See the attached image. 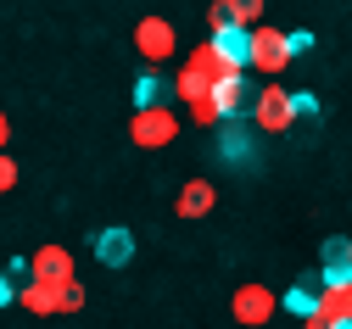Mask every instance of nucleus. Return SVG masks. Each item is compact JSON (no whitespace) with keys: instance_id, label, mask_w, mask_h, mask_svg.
I'll use <instances>...</instances> for the list:
<instances>
[{"instance_id":"f03ea898","label":"nucleus","mask_w":352,"mask_h":329,"mask_svg":"<svg viewBox=\"0 0 352 329\" xmlns=\"http://www.w3.org/2000/svg\"><path fill=\"white\" fill-rule=\"evenodd\" d=\"M246 117L257 123V134H285L291 123H296V106H291V89L285 84H263L257 95H252V106H246Z\"/></svg>"},{"instance_id":"6e6552de","label":"nucleus","mask_w":352,"mask_h":329,"mask_svg":"<svg viewBox=\"0 0 352 329\" xmlns=\"http://www.w3.org/2000/svg\"><path fill=\"white\" fill-rule=\"evenodd\" d=\"M28 279H45V285H67V279H73V257H67V246H39V251L28 257Z\"/></svg>"},{"instance_id":"f8f14e48","label":"nucleus","mask_w":352,"mask_h":329,"mask_svg":"<svg viewBox=\"0 0 352 329\" xmlns=\"http://www.w3.org/2000/svg\"><path fill=\"white\" fill-rule=\"evenodd\" d=\"M207 39L218 45V56H224V62L246 67V45H252V28H241V23H224V28H212Z\"/></svg>"},{"instance_id":"6ab92c4d","label":"nucleus","mask_w":352,"mask_h":329,"mask_svg":"<svg viewBox=\"0 0 352 329\" xmlns=\"http://www.w3.org/2000/svg\"><path fill=\"white\" fill-rule=\"evenodd\" d=\"M78 307H84V285H78V279L56 285V313H78Z\"/></svg>"},{"instance_id":"412c9836","label":"nucleus","mask_w":352,"mask_h":329,"mask_svg":"<svg viewBox=\"0 0 352 329\" xmlns=\"http://www.w3.org/2000/svg\"><path fill=\"white\" fill-rule=\"evenodd\" d=\"M6 190H17V162L0 151V196H6Z\"/></svg>"},{"instance_id":"aec40b11","label":"nucleus","mask_w":352,"mask_h":329,"mask_svg":"<svg viewBox=\"0 0 352 329\" xmlns=\"http://www.w3.org/2000/svg\"><path fill=\"white\" fill-rule=\"evenodd\" d=\"M319 262H352V240H346V234H330L324 251H319Z\"/></svg>"},{"instance_id":"9b49d317","label":"nucleus","mask_w":352,"mask_h":329,"mask_svg":"<svg viewBox=\"0 0 352 329\" xmlns=\"http://www.w3.org/2000/svg\"><path fill=\"white\" fill-rule=\"evenodd\" d=\"M96 257L107 268H123L129 257H135V234H129V229H101L96 234Z\"/></svg>"},{"instance_id":"20e7f679","label":"nucleus","mask_w":352,"mask_h":329,"mask_svg":"<svg viewBox=\"0 0 352 329\" xmlns=\"http://www.w3.org/2000/svg\"><path fill=\"white\" fill-rule=\"evenodd\" d=\"M135 51H140V62H151V67H162L173 51H179V28H173L162 12H151V17H140L135 23Z\"/></svg>"},{"instance_id":"a878e982","label":"nucleus","mask_w":352,"mask_h":329,"mask_svg":"<svg viewBox=\"0 0 352 329\" xmlns=\"http://www.w3.org/2000/svg\"><path fill=\"white\" fill-rule=\"evenodd\" d=\"M6 139H12V117L0 112V151H6Z\"/></svg>"},{"instance_id":"0eeeda50","label":"nucleus","mask_w":352,"mask_h":329,"mask_svg":"<svg viewBox=\"0 0 352 329\" xmlns=\"http://www.w3.org/2000/svg\"><path fill=\"white\" fill-rule=\"evenodd\" d=\"M212 207H218V184L212 179H185L179 196H173V212L179 218H207Z\"/></svg>"},{"instance_id":"f257e3e1","label":"nucleus","mask_w":352,"mask_h":329,"mask_svg":"<svg viewBox=\"0 0 352 329\" xmlns=\"http://www.w3.org/2000/svg\"><path fill=\"white\" fill-rule=\"evenodd\" d=\"M129 139H135L140 151H162V146H173V139H179V112H173L168 101H157V106H135Z\"/></svg>"},{"instance_id":"f3484780","label":"nucleus","mask_w":352,"mask_h":329,"mask_svg":"<svg viewBox=\"0 0 352 329\" xmlns=\"http://www.w3.org/2000/svg\"><path fill=\"white\" fill-rule=\"evenodd\" d=\"M185 112H190V123H201V128H218V123H224V112H218V101H212V95L185 101Z\"/></svg>"},{"instance_id":"9d476101","label":"nucleus","mask_w":352,"mask_h":329,"mask_svg":"<svg viewBox=\"0 0 352 329\" xmlns=\"http://www.w3.org/2000/svg\"><path fill=\"white\" fill-rule=\"evenodd\" d=\"M212 101H218V112H224V117H241V112L252 106V84H246L241 73H230V78L212 84Z\"/></svg>"},{"instance_id":"7ed1b4c3","label":"nucleus","mask_w":352,"mask_h":329,"mask_svg":"<svg viewBox=\"0 0 352 329\" xmlns=\"http://www.w3.org/2000/svg\"><path fill=\"white\" fill-rule=\"evenodd\" d=\"M246 67L263 73V78H280L291 67V39L280 28H269V23H257L252 28V45H246Z\"/></svg>"},{"instance_id":"dca6fc26","label":"nucleus","mask_w":352,"mask_h":329,"mask_svg":"<svg viewBox=\"0 0 352 329\" xmlns=\"http://www.w3.org/2000/svg\"><path fill=\"white\" fill-rule=\"evenodd\" d=\"M314 302H319V285H314V279H296V285L280 296V307H285V313H296V318L314 313Z\"/></svg>"},{"instance_id":"4468645a","label":"nucleus","mask_w":352,"mask_h":329,"mask_svg":"<svg viewBox=\"0 0 352 329\" xmlns=\"http://www.w3.org/2000/svg\"><path fill=\"white\" fill-rule=\"evenodd\" d=\"M17 307L39 313V318H51L56 313V285H45V279H28V285H17Z\"/></svg>"},{"instance_id":"1a4fd4ad","label":"nucleus","mask_w":352,"mask_h":329,"mask_svg":"<svg viewBox=\"0 0 352 329\" xmlns=\"http://www.w3.org/2000/svg\"><path fill=\"white\" fill-rule=\"evenodd\" d=\"M252 134H257V123L224 117V123H218V151H224L230 162H241V168H252Z\"/></svg>"},{"instance_id":"39448f33","label":"nucleus","mask_w":352,"mask_h":329,"mask_svg":"<svg viewBox=\"0 0 352 329\" xmlns=\"http://www.w3.org/2000/svg\"><path fill=\"white\" fill-rule=\"evenodd\" d=\"M307 324L314 329H346L352 324V279L319 285V302H314V313H307Z\"/></svg>"},{"instance_id":"4be33fe9","label":"nucleus","mask_w":352,"mask_h":329,"mask_svg":"<svg viewBox=\"0 0 352 329\" xmlns=\"http://www.w3.org/2000/svg\"><path fill=\"white\" fill-rule=\"evenodd\" d=\"M291 106H296V123H302V117H319V101L307 95V89H302V95H291Z\"/></svg>"},{"instance_id":"ddd939ff","label":"nucleus","mask_w":352,"mask_h":329,"mask_svg":"<svg viewBox=\"0 0 352 329\" xmlns=\"http://www.w3.org/2000/svg\"><path fill=\"white\" fill-rule=\"evenodd\" d=\"M185 67L207 73L212 84H218V78H230V73H246V67H235V62H224V56H218V45H212V39H201V45H196V51L185 56Z\"/></svg>"},{"instance_id":"b1692460","label":"nucleus","mask_w":352,"mask_h":329,"mask_svg":"<svg viewBox=\"0 0 352 329\" xmlns=\"http://www.w3.org/2000/svg\"><path fill=\"white\" fill-rule=\"evenodd\" d=\"M230 23V6H224V0H212V6H207V28H224Z\"/></svg>"},{"instance_id":"a211bd4d","label":"nucleus","mask_w":352,"mask_h":329,"mask_svg":"<svg viewBox=\"0 0 352 329\" xmlns=\"http://www.w3.org/2000/svg\"><path fill=\"white\" fill-rule=\"evenodd\" d=\"M224 6H230V23H241V28L263 23V0H224Z\"/></svg>"},{"instance_id":"5701e85b","label":"nucleus","mask_w":352,"mask_h":329,"mask_svg":"<svg viewBox=\"0 0 352 329\" xmlns=\"http://www.w3.org/2000/svg\"><path fill=\"white\" fill-rule=\"evenodd\" d=\"M291 39V56H307V51H314V34H307V28H296V34H285Z\"/></svg>"},{"instance_id":"2eb2a0df","label":"nucleus","mask_w":352,"mask_h":329,"mask_svg":"<svg viewBox=\"0 0 352 329\" xmlns=\"http://www.w3.org/2000/svg\"><path fill=\"white\" fill-rule=\"evenodd\" d=\"M157 101H168V78L146 62V73L135 78V106H157Z\"/></svg>"},{"instance_id":"423d86ee","label":"nucleus","mask_w":352,"mask_h":329,"mask_svg":"<svg viewBox=\"0 0 352 329\" xmlns=\"http://www.w3.org/2000/svg\"><path fill=\"white\" fill-rule=\"evenodd\" d=\"M274 307H280V296H274L269 285H241V291H235V302H230L235 324H246V329L269 324V318H274Z\"/></svg>"},{"instance_id":"393cba45","label":"nucleus","mask_w":352,"mask_h":329,"mask_svg":"<svg viewBox=\"0 0 352 329\" xmlns=\"http://www.w3.org/2000/svg\"><path fill=\"white\" fill-rule=\"evenodd\" d=\"M12 302H17V285H12L6 273H0V307H12Z\"/></svg>"}]
</instances>
